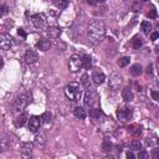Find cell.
<instances>
[{
  "label": "cell",
  "instance_id": "cell-7",
  "mask_svg": "<svg viewBox=\"0 0 159 159\" xmlns=\"http://www.w3.org/2000/svg\"><path fill=\"white\" fill-rule=\"evenodd\" d=\"M32 143L30 142H25L21 144V157L24 159H30L32 157Z\"/></svg>",
  "mask_w": 159,
  "mask_h": 159
},
{
  "label": "cell",
  "instance_id": "cell-34",
  "mask_svg": "<svg viewBox=\"0 0 159 159\" xmlns=\"http://www.w3.org/2000/svg\"><path fill=\"white\" fill-rule=\"evenodd\" d=\"M148 16H149V19H155L157 18V10L155 9H152L149 11V14H148Z\"/></svg>",
  "mask_w": 159,
  "mask_h": 159
},
{
  "label": "cell",
  "instance_id": "cell-6",
  "mask_svg": "<svg viewBox=\"0 0 159 159\" xmlns=\"http://www.w3.org/2000/svg\"><path fill=\"white\" fill-rule=\"evenodd\" d=\"M12 46V37L9 34H0V50H10Z\"/></svg>",
  "mask_w": 159,
  "mask_h": 159
},
{
  "label": "cell",
  "instance_id": "cell-39",
  "mask_svg": "<svg viewBox=\"0 0 159 159\" xmlns=\"http://www.w3.org/2000/svg\"><path fill=\"white\" fill-rule=\"evenodd\" d=\"M158 37H159V34L158 32H153V34H152V40H153V41H155Z\"/></svg>",
  "mask_w": 159,
  "mask_h": 159
},
{
  "label": "cell",
  "instance_id": "cell-5",
  "mask_svg": "<svg viewBox=\"0 0 159 159\" xmlns=\"http://www.w3.org/2000/svg\"><path fill=\"white\" fill-rule=\"evenodd\" d=\"M84 102H85V106L87 108H92L96 103H97V95H96V92L92 91V89H88L85 93Z\"/></svg>",
  "mask_w": 159,
  "mask_h": 159
},
{
  "label": "cell",
  "instance_id": "cell-13",
  "mask_svg": "<svg viewBox=\"0 0 159 159\" xmlns=\"http://www.w3.org/2000/svg\"><path fill=\"white\" fill-rule=\"evenodd\" d=\"M10 139L6 134H0V153H4L9 149Z\"/></svg>",
  "mask_w": 159,
  "mask_h": 159
},
{
  "label": "cell",
  "instance_id": "cell-4",
  "mask_svg": "<svg viewBox=\"0 0 159 159\" xmlns=\"http://www.w3.org/2000/svg\"><path fill=\"white\" fill-rule=\"evenodd\" d=\"M82 68V57L80 55H72L68 62V70L71 72H78Z\"/></svg>",
  "mask_w": 159,
  "mask_h": 159
},
{
  "label": "cell",
  "instance_id": "cell-33",
  "mask_svg": "<svg viewBox=\"0 0 159 159\" xmlns=\"http://www.w3.org/2000/svg\"><path fill=\"white\" fill-rule=\"evenodd\" d=\"M141 4H139V1H136V3H133V5H132V10L134 11V12H138L141 10Z\"/></svg>",
  "mask_w": 159,
  "mask_h": 159
},
{
  "label": "cell",
  "instance_id": "cell-40",
  "mask_svg": "<svg viewBox=\"0 0 159 159\" xmlns=\"http://www.w3.org/2000/svg\"><path fill=\"white\" fill-rule=\"evenodd\" d=\"M127 158L128 159H134L136 157H134V154L132 153V152H128V153H127Z\"/></svg>",
  "mask_w": 159,
  "mask_h": 159
},
{
  "label": "cell",
  "instance_id": "cell-12",
  "mask_svg": "<svg viewBox=\"0 0 159 159\" xmlns=\"http://www.w3.org/2000/svg\"><path fill=\"white\" fill-rule=\"evenodd\" d=\"M122 81H123V78H122L121 75L113 73V75L109 77V87H111V88H118L119 85L122 84Z\"/></svg>",
  "mask_w": 159,
  "mask_h": 159
},
{
  "label": "cell",
  "instance_id": "cell-35",
  "mask_svg": "<svg viewBox=\"0 0 159 159\" xmlns=\"http://www.w3.org/2000/svg\"><path fill=\"white\" fill-rule=\"evenodd\" d=\"M150 96H152V98H153L154 101H159V93L157 91H152L150 92Z\"/></svg>",
  "mask_w": 159,
  "mask_h": 159
},
{
  "label": "cell",
  "instance_id": "cell-27",
  "mask_svg": "<svg viewBox=\"0 0 159 159\" xmlns=\"http://www.w3.org/2000/svg\"><path fill=\"white\" fill-rule=\"evenodd\" d=\"M141 148H142V143L139 141L134 139V141L130 142V149H132V150H139Z\"/></svg>",
  "mask_w": 159,
  "mask_h": 159
},
{
  "label": "cell",
  "instance_id": "cell-44",
  "mask_svg": "<svg viewBox=\"0 0 159 159\" xmlns=\"http://www.w3.org/2000/svg\"><path fill=\"white\" fill-rule=\"evenodd\" d=\"M141 1H147V0H141Z\"/></svg>",
  "mask_w": 159,
  "mask_h": 159
},
{
  "label": "cell",
  "instance_id": "cell-20",
  "mask_svg": "<svg viewBox=\"0 0 159 159\" xmlns=\"http://www.w3.org/2000/svg\"><path fill=\"white\" fill-rule=\"evenodd\" d=\"M82 67H85L86 70H91L92 68V59L88 55H85L82 57Z\"/></svg>",
  "mask_w": 159,
  "mask_h": 159
},
{
  "label": "cell",
  "instance_id": "cell-1",
  "mask_svg": "<svg viewBox=\"0 0 159 159\" xmlns=\"http://www.w3.org/2000/svg\"><path fill=\"white\" fill-rule=\"evenodd\" d=\"M87 35L88 39L92 44H100L101 41L103 40L106 35V26L102 21H95L91 25L88 26V31H87Z\"/></svg>",
  "mask_w": 159,
  "mask_h": 159
},
{
  "label": "cell",
  "instance_id": "cell-42",
  "mask_svg": "<svg viewBox=\"0 0 159 159\" xmlns=\"http://www.w3.org/2000/svg\"><path fill=\"white\" fill-rule=\"evenodd\" d=\"M3 66H4V60H3V57H0V68Z\"/></svg>",
  "mask_w": 159,
  "mask_h": 159
},
{
  "label": "cell",
  "instance_id": "cell-36",
  "mask_svg": "<svg viewBox=\"0 0 159 159\" xmlns=\"http://www.w3.org/2000/svg\"><path fill=\"white\" fill-rule=\"evenodd\" d=\"M5 14H8V8L6 6H0V18L5 15Z\"/></svg>",
  "mask_w": 159,
  "mask_h": 159
},
{
  "label": "cell",
  "instance_id": "cell-17",
  "mask_svg": "<svg viewBox=\"0 0 159 159\" xmlns=\"http://www.w3.org/2000/svg\"><path fill=\"white\" fill-rule=\"evenodd\" d=\"M47 34H49V36L51 39H57L61 35V29L57 26H50L49 29H47Z\"/></svg>",
  "mask_w": 159,
  "mask_h": 159
},
{
  "label": "cell",
  "instance_id": "cell-3",
  "mask_svg": "<svg viewBox=\"0 0 159 159\" xmlns=\"http://www.w3.org/2000/svg\"><path fill=\"white\" fill-rule=\"evenodd\" d=\"M27 103H29V95L23 93V95L18 96L15 102H14V109H15V112H23L26 108Z\"/></svg>",
  "mask_w": 159,
  "mask_h": 159
},
{
  "label": "cell",
  "instance_id": "cell-23",
  "mask_svg": "<svg viewBox=\"0 0 159 159\" xmlns=\"http://www.w3.org/2000/svg\"><path fill=\"white\" fill-rule=\"evenodd\" d=\"M142 45H143L142 39H141L139 36H134V37H133V40H132V46H133V49L139 50L141 47H142Z\"/></svg>",
  "mask_w": 159,
  "mask_h": 159
},
{
  "label": "cell",
  "instance_id": "cell-18",
  "mask_svg": "<svg viewBox=\"0 0 159 159\" xmlns=\"http://www.w3.org/2000/svg\"><path fill=\"white\" fill-rule=\"evenodd\" d=\"M133 92L130 91V88L126 87V88H123L122 89V98L126 101V102H130V101H133Z\"/></svg>",
  "mask_w": 159,
  "mask_h": 159
},
{
  "label": "cell",
  "instance_id": "cell-41",
  "mask_svg": "<svg viewBox=\"0 0 159 159\" xmlns=\"http://www.w3.org/2000/svg\"><path fill=\"white\" fill-rule=\"evenodd\" d=\"M152 70H153V65H149L147 67V73H152Z\"/></svg>",
  "mask_w": 159,
  "mask_h": 159
},
{
  "label": "cell",
  "instance_id": "cell-14",
  "mask_svg": "<svg viewBox=\"0 0 159 159\" xmlns=\"http://www.w3.org/2000/svg\"><path fill=\"white\" fill-rule=\"evenodd\" d=\"M36 46H37V49H40L41 51H49L50 47H51V41L47 40V39H41L36 44Z\"/></svg>",
  "mask_w": 159,
  "mask_h": 159
},
{
  "label": "cell",
  "instance_id": "cell-43",
  "mask_svg": "<svg viewBox=\"0 0 159 159\" xmlns=\"http://www.w3.org/2000/svg\"><path fill=\"white\" fill-rule=\"evenodd\" d=\"M103 1H106V0H96V3H97V4L98 3H103Z\"/></svg>",
  "mask_w": 159,
  "mask_h": 159
},
{
  "label": "cell",
  "instance_id": "cell-37",
  "mask_svg": "<svg viewBox=\"0 0 159 159\" xmlns=\"http://www.w3.org/2000/svg\"><path fill=\"white\" fill-rule=\"evenodd\" d=\"M18 34H19V35H20V36H21V37H24V39L26 37V32H25V31H24L23 29H19Z\"/></svg>",
  "mask_w": 159,
  "mask_h": 159
},
{
  "label": "cell",
  "instance_id": "cell-8",
  "mask_svg": "<svg viewBox=\"0 0 159 159\" xmlns=\"http://www.w3.org/2000/svg\"><path fill=\"white\" fill-rule=\"evenodd\" d=\"M31 20H32V24L36 29H44L45 27L46 19H45V16L42 15V14H35V15H32Z\"/></svg>",
  "mask_w": 159,
  "mask_h": 159
},
{
  "label": "cell",
  "instance_id": "cell-11",
  "mask_svg": "<svg viewBox=\"0 0 159 159\" xmlns=\"http://www.w3.org/2000/svg\"><path fill=\"white\" fill-rule=\"evenodd\" d=\"M39 60V55L36 51H34V50H27L26 53H25V61H26V64H29V65H32V64H36Z\"/></svg>",
  "mask_w": 159,
  "mask_h": 159
},
{
  "label": "cell",
  "instance_id": "cell-2",
  "mask_svg": "<svg viewBox=\"0 0 159 159\" xmlns=\"http://www.w3.org/2000/svg\"><path fill=\"white\" fill-rule=\"evenodd\" d=\"M65 95H66V97L68 100H71V101H78L81 98V89H80V86L77 84H70V85H67L65 87Z\"/></svg>",
  "mask_w": 159,
  "mask_h": 159
},
{
  "label": "cell",
  "instance_id": "cell-9",
  "mask_svg": "<svg viewBox=\"0 0 159 159\" xmlns=\"http://www.w3.org/2000/svg\"><path fill=\"white\" fill-rule=\"evenodd\" d=\"M40 126H41L40 117H36V116L30 117V119H29V130L30 132H32V133L37 132V130L40 129Z\"/></svg>",
  "mask_w": 159,
  "mask_h": 159
},
{
  "label": "cell",
  "instance_id": "cell-15",
  "mask_svg": "<svg viewBox=\"0 0 159 159\" xmlns=\"http://www.w3.org/2000/svg\"><path fill=\"white\" fill-rule=\"evenodd\" d=\"M35 144L37 147H40V148H42L45 144H46V142H47V137H46V134L45 133H42L41 132L40 134H36V137H35Z\"/></svg>",
  "mask_w": 159,
  "mask_h": 159
},
{
  "label": "cell",
  "instance_id": "cell-32",
  "mask_svg": "<svg viewBox=\"0 0 159 159\" xmlns=\"http://www.w3.org/2000/svg\"><path fill=\"white\" fill-rule=\"evenodd\" d=\"M148 157H149V154H148L147 150H141L139 154H138V158H139V159H147Z\"/></svg>",
  "mask_w": 159,
  "mask_h": 159
},
{
  "label": "cell",
  "instance_id": "cell-29",
  "mask_svg": "<svg viewBox=\"0 0 159 159\" xmlns=\"http://www.w3.org/2000/svg\"><path fill=\"white\" fill-rule=\"evenodd\" d=\"M129 62H130V59L127 57V56H124V57H122V59L118 60V65H119V67H126L129 64Z\"/></svg>",
  "mask_w": 159,
  "mask_h": 159
},
{
  "label": "cell",
  "instance_id": "cell-28",
  "mask_svg": "<svg viewBox=\"0 0 159 159\" xmlns=\"http://www.w3.org/2000/svg\"><path fill=\"white\" fill-rule=\"evenodd\" d=\"M40 119H41V123H50L51 122V114L49 112H45L40 117Z\"/></svg>",
  "mask_w": 159,
  "mask_h": 159
},
{
  "label": "cell",
  "instance_id": "cell-19",
  "mask_svg": "<svg viewBox=\"0 0 159 159\" xmlns=\"http://www.w3.org/2000/svg\"><path fill=\"white\" fill-rule=\"evenodd\" d=\"M73 113L76 116V118H78V119H85L87 117V113H86L85 108H82V107H76Z\"/></svg>",
  "mask_w": 159,
  "mask_h": 159
},
{
  "label": "cell",
  "instance_id": "cell-38",
  "mask_svg": "<svg viewBox=\"0 0 159 159\" xmlns=\"http://www.w3.org/2000/svg\"><path fill=\"white\" fill-rule=\"evenodd\" d=\"M87 78H88L87 75H84V76H82V84H84L85 86H87Z\"/></svg>",
  "mask_w": 159,
  "mask_h": 159
},
{
  "label": "cell",
  "instance_id": "cell-16",
  "mask_svg": "<svg viewBox=\"0 0 159 159\" xmlns=\"http://www.w3.org/2000/svg\"><path fill=\"white\" fill-rule=\"evenodd\" d=\"M92 80H93V82H95L96 85H101V84L105 82L106 76H105V73L101 72V71H96L93 73V76H92Z\"/></svg>",
  "mask_w": 159,
  "mask_h": 159
},
{
  "label": "cell",
  "instance_id": "cell-24",
  "mask_svg": "<svg viewBox=\"0 0 159 159\" xmlns=\"http://www.w3.org/2000/svg\"><path fill=\"white\" fill-rule=\"evenodd\" d=\"M52 3L56 5L59 9H65V8H67L70 0H52Z\"/></svg>",
  "mask_w": 159,
  "mask_h": 159
},
{
  "label": "cell",
  "instance_id": "cell-31",
  "mask_svg": "<svg viewBox=\"0 0 159 159\" xmlns=\"http://www.w3.org/2000/svg\"><path fill=\"white\" fill-rule=\"evenodd\" d=\"M129 132L132 134H139L141 133V127L139 126H130L129 127Z\"/></svg>",
  "mask_w": 159,
  "mask_h": 159
},
{
  "label": "cell",
  "instance_id": "cell-22",
  "mask_svg": "<svg viewBox=\"0 0 159 159\" xmlns=\"http://www.w3.org/2000/svg\"><path fill=\"white\" fill-rule=\"evenodd\" d=\"M143 71V68L139 64H134L132 67H130V75L132 76H139Z\"/></svg>",
  "mask_w": 159,
  "mask_h": 159
},
{
  "label": "cell",
  "instance_id": "cell-10",
  "mask_svg": "<svg viewBox=\"0 0 159 159\" xmlns=\"http://www.w3.org/2000/svg\"><path fill=\"white\" fill-rule=\"evenodd\" d=\"M117 117L122 121V122H127L132 118V111L128 108H122L117 111Z\"/></svg>",
  "mask_w": 159,
  "mask_h": 159
},
{
  "label": "cell",
  "instance_id": "cell-30",
  "mask_svg": "<svg viewBox=\"0 0 159 159\" xmlns=\"http://www.w3.org/2000/svg\"><path fill=\"white\" fill-rule=\"evenodd\" d=\"M112 148H113V146L109 142H105V143H103V146H102V150L106 152V153H108V152L112 150Z\"/></svg>",
  "mask_w": 159,
  "mask_h": 159
},
{
  "label": "cell",
  "instance_id": "cell-21",
  "mask_svg": "<svg viewBox=\"0 0 159 159\" xmlns=\"http://www.w3.org/2000/svg\"><path fill=\"white\" fill-rule=\"evenodd\" d=\"M27 118H29V117H27L26 113H21V114H20L18 118H16V121H15L16 127H23L24 124L27 122Z\"/></svg>",
  "mask_w": 159,
  "mask_h": 159
},
{
  "label": "cell",
  "instance_id": "cell-25",
  "mask_svg": "<svg viewBox=\"0 0 159 159\" xmlns=\"http://www.w3.org/2000/svg\"><path fill=\"white\" fill-rule=\"evenodd\" d=\"M102 114V111L100 108H91L89 109V116L92 117V118H100V116Z\"/></svg>",
  "mask_w": 159,
  "mask_h": 159
},
{
  "label": "cell",
  "instance_id": "cell-26",
  "mask_svg": "<svg viewBox=\"0 0 159 159\" xmlns=\"http://www.w3.org/2000/svg\"><path fill=\"white\" fill-rule=\"evenodd\" d=\"M141 27H142L143 32H144V34H147V35H148V34L150 32V30H152V25H150L149 21H143L142 25H141Z\"/></svg>",
  "mask_w": 159,
  "mask_h": 159
}]
</instances>
